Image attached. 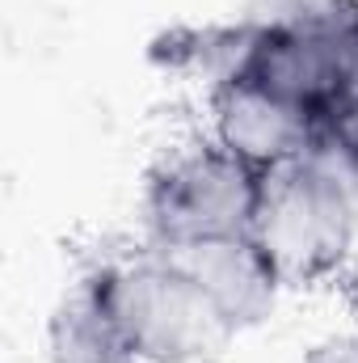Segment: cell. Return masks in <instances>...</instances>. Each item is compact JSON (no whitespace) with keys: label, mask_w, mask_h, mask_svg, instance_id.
Wrapping results in <instances>:
<instances>
[{"label":"cell","mask_w":358,"mask_h":363,"mask_svg":"<svg viewBox=\"0 0 358 363\" xmlns=\"http://www.w3.org/2000/svg\"><path fill=\"white\" fill-rule=\"evenodd\" d=\"M249 237L262 245L282 287L337 274L354 241L350 186L316 157L270 169Z\"/></svg>","instance_id":"cell-1"},{"label":"cell","mask_w":358,"mask_h":363,"mask_svg":"<svg viewBox=\"0 0 358 363\" xmlns=\"http://www.w3.org/2000/svg\"><path fill=\"white\" fill-rule=\"evenodd\" d=\"M135 363H190L224 347L232 325L169 254L89 274Z\"/></svg>","instance_id":"cell-2"},{"label":"cell","mask_w":358,"mask_h":363,"mask_svg":"<svg viewBox=\"0 0 358 363\" xmlns=\"http://www.w3.org/2000/svg\"><path fill=\"white\" fill-rule=\"evenodd\" d=\"M266 174L228 152L224 144H198L169 157L148 182V228L161 250H178L207 237L249 233Z\"/></svg>","instance_id":"cell-3"},{"label":"cell","mask_w":358,"mask_h":363,"mask_svg":"<svg viewBox=\"0 0 358 363\" xmlns=\"http://www.w3.org/2000/svg\"><path fill=\"white\" fill-rule=\"evenodd\" d=\"M211 106H215V144H224L262 174L308 157L316 144V114L262 89L258 81L241 77L211 89Z\"/></svg>","instance_id":"cell-4"},{"label":"cell","mask_w":358,"mask_h":363,"mask_svg":"<svg viewBox=\"0 0 358 363\" xmlns=\"http://www.w3.org/2000/svg\"><path fill=\"white\" fill-rule=\"evenodd\" d=\"M346 34H287V30L258 26V43H253L245 81H258L262 89L321 114L325 106H333L350 89Z\"/></svg>","instance_id":"cell-5"},{"label":"cell","mask_w":358,"mask_h":363,"mask_svg":"<svg viewBox=\"0 0 358 363\" xmlns=\"http://www.w3.org/2000/svg\"><path fill=\"white\" fill-rule=\"evenodd\" d=\"M190 274L207 300L219 308V317L241 330V325H258L274 308L278 296V274L262 254V245L249 233H232V237H207V241H190L178 250H161Z\"/></svg>","instance_id":"cell-6"},{"label":"cell","mask_w":358,"mask_h":363,"mask_svg":"<svg viewBox=\"0 0 358 363\" xmlns=\"http://www.w3.org/2000/svg\"><path fill=\"white\" fill-rule=\"evenodd\" d=\"M258 43V26L253 21H236V26H190L173 30L165 38H156L152 60L178 72H198L202 81H211V89L245 77L249 55Z\"/></svg>","instance_id":"cell-7"},{"label":"cell","mask_w":358,"mask_h":363,"mask_svg":"<svg viewBox=\"0 0 358 363\" xmlns=\"http://www.w3.org/2000/svg\"><path fill=\"white\" fill-rule=\"evenodd\" d=\"M51 355L55 363H135L93 279L76 283V291L59 304L51 321Z\"/></svg>","instance_id":"cell-8"},{"label":"cell","mask_w":358,"mask_h":363,"mask_svg":"<svg viewBox=\"0 0 358 363\" xmlns=\"http://www.w3.org/2000/svg\"><path fill=\"white\" fill-rule=\"evenodd\" d=\"M245 21L287 34H346L358 21V0H249Z\"/></svg>","instance_id":"cell-9"},{"label":"cell","mask_w":358,"mask_h":363,"mask_svg":"<svg viewBox=\"0 0 358 363\" xmlns=\"http://www.w3.org/2000/svg\"><path fill=\"white\" fill-rule=\"evenodd\" d=\"M308 363H358V334H342V338H329L321 342Z\"/></svg>","instance_id":"cell-10"}]
</instances>
